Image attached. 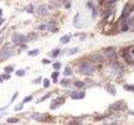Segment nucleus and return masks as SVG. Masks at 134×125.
<instances>
[{
  "label": "nucleus",
  "mask_w": 134,
  "mask_h": 125,
  "mask_svg": "<svg viewBox=\"0 0 134 125\" xmlns=\"http://www.w3.org/2000/svg\"><path fill=\"white\" fill-rule=\"evenodd\" d=\"M79 71H80V73H83V75L89 76L95 71V66L90 62H83V63L79 64Z\"/></svg>",
  "instance_id": "1"
},
{
  "label": "nucleus",
  "mask_w": 134,
  "mask_h": 125,
  "mask_svg": "<svg viewBox=\"0 0 134 125\" xmlns=\"http://www.w3.org/2000/svg\"><path fill=\"white\" fill-rule=\"evenodd\" d=\"M13 54H14V49H13V47L10 45V44L4 45L3 49H1V52H0V57H1V58H9Z\"/></svg>",
  "instance_id": "2"
},
{
  "label": "nucleus",
  "mask_w": 134,
  "mask_h": 125,
  "mask_svg": "<svg viewBox=\"0 0 134 125\" xmlns=\"http://www.w3.org/2000/svg\"><path fill=\"white\" fill-rule=\"evenodd\" d=\"M12 40H13L14 44H17V45H23V44L27 41V38L25 35H22V34H14Z\"/></svg>",
  "instance_id": "3"
},
{
  "label": "nucleus",
  "mask_w": 134,
  "mask_h": 125,
  "mask_svg": "<svg viewBox=\"0 0 134 125\" xmlns=\"http://www.w3.org/2000/svg\"><path fill=\"white\" fill-rule=\"evenodd\" d=\"M36 13L39 14V16H45V14H48V6L47 5H39L38 9H36Z\"/></svg>",
  "instance_id": "4"
},
{
  "label": "nucleus",
  "mask_w": 134,
  "mask_h": 125,
  "mask_svg": "<svg viewBox=\"0 0 134 125\" xmlns=\"http://www.w3.org/2000/svg\"><path fill=\"white\" fill-rule=\"evenodd\" d=\"M65 102V98H57V99H54L53 102H52V105H50V108L52 110H56L57 107H59L62 103Z\"/></svg>",
  "instance_id": "5"
},
{
  "label": "nucleus",
  "mask_w": 134,
  "mask_h": 125,
  "mask_svg": "<svg viewBox=\"0 0 134 125\" xmlns=\"http://www.w3.org/2000/svg\"><path fill=\"white\" fill-rule=\"evenodd\" d=\"M129 8H130V5L126 4L125 8H124V12H123V14H121V19H125V18L129 17Z\"/></svg>",
  "instance_id": "6"
},
{
  "label": "nucleus",
  "mask_w": 134,
  "mask_h": 125,
  "mask_svg": "<svg viewBox=\"0 0 134 125\" xmlns=\"http://www.w3.org/2000/svg\"><path fill=\"white\" fill-rule=\"evenodd\" d=\"M84 97H85V93H84V92H80V93H72V95H71V98H72V99H77V98L83 99Z\"/></svg>",
  "instance_id": "7"
},
{
  "label": "nucleus",
  "mask_w": 134,
  "mask_h": 125,
  "mask_svg": "<svg viewBox=\"0 0 134 125\" xmlns=\"http://www.w3.org/2000/svg\"><path fill=\"white\" fill-rule=\"evenodd\" d=\"M44 115H41V114H34L31 117L34 120H39V121H43V120H45V117H43Z\"/></svg>",
  "instance_id": "8"
},
{
  "label": "nucleus",
  "mask_w": 134,
  "mask_h": 125,
  "mask_svg": "<svg viewBox=\"0 0 134 125\" xmlns=\"http://www.w3.org/2000/svg\"><path fill=\"white\" fill-rule=\"evenodd\" d=\"M47 28L49 31H56V22H49V23H47Z\"/></svg>",
  "instance_id": "9"
},
{
  "label": "nucleus",
  "mask_w": 134,
  "mask_h": 125,
  "mask_svg": "<svg viewBox=\"0 0 134 125\" xmlns=\"http://www.w3.org/2000/svg\"><path fill=\"white\" fill-rule=\"evenodd\" d=\"M107 92H110L112 95H115V94H116V89H115V86H114V85H108V86H107Z\"/></svg>",
  "instance_id": "10"
},
{
  "label": "nucleus",
  "mask_w": 134,
  "mask_h": 125,
  "mask_svg": "<svg viewBox=\"0 0 134 125\" xmlns=\"http://www.w3.org/2000/svg\"><path fill=\"white\" fill-rule=\"evenodd\" d=\"M70 39H71V38H70L68 35H65V36H62V38H61V43H62V44H67V43L70 41Z\"/></svg>",
  "instance_id": "11"
},
{
  "label": "nucleus",
  "mask_w": 134,
  "mask_h": 125,
  "mask_svg": "<svg viewBox=\"0 0 134 125\" xmlns=\"http://www.w3.org/2000/svg\"><path fill=\"white\" fill-rule=\"evenodd\" d=\"M38 54H39V49H34V50H30L28 52V56H31V57H35Z\"/></svg>",
  "instance_id": "12"
},
{
  "label": "nucleus",
  "mask_w": 134,
  "mask_h": 125,
  "mask_svg": "<svg viewBox=\"0 0 134 125\" xmlns=\"http://www.w3.org/2000/svg\"><path fill=\"white\" fill-rule=\"evenodd\" d=\"M26 12H27V13H34V5L30 4L27 8H26Z\"/></svg>",
  "instance_id": "13"
},
{
  "label": "nucleus",
  "mask_w": 134,
  "mask_h": 125,
  "mask_svg": "<svg viewBox=\"0 0 134 125\" xmlns=\"http://www.w3.org/2000/svg\"><path fill=\"white\" fill-rule=\"evenodd\" d=\"M59 53H61V50H59V49H54L53 52L50 53V56H52V57H57V56H58Z\"/></svg>",
  "instance_id": "14"
},
{
  "label": "nucleus",
  "mask_w": 134,
  "mask_h": 125,
  "mask_svg": "<svg viewBox=\"0 0 134 125\" xmlns=\"http://www.w3.org/2000/svg\"><path fill=\"white\" fill-rule=\"evenodd\" d=\"M72 73V70H71V67H66V70H65V75L66 76H70Z\"/></svg>",
  "instance_id": "15"
},
{
  "label": "nucleus",
  "mask_w": 134,
  "mask_h": 125,
  "mask_svg": "<svg viewBox=\"0 0 134 125\" xmlns=\"http://www.w3.org/2000/svg\"><path fill=\"white\" fill-rule=\"evenodd\" d=\"M61 84H62L63 86H68V84H70V80H68V79H63L62 81H61Z\"/></svg>",
  "instance_id": "16"
},
{
  "label": "nucleus",
  "mask_w": 134,
  "mask_h": 125,
  "mask_svg": "<svg viewBox=\"0 0 134 125\" xmlns=\"http://www.w3.org/2000/svg\"><path fill=\"white\" fill-rule=\"evenodd\" d=\"M43 83H44V85H43L44 88H48V86L50 85V80H49V79H44Z\"/></svg>",
  "instance_id": "17"
},
{
  "label": "nucleus",
  "mask_w": 134,
  "mask_h": 125,
  "mask_svg": "<svg viewBox=\"0 0 134 125\" xmlns=\"http://www.w3.org/2000/svg\"><path fill=\"white\" fill-rule=\"evenodd\" d=\"M77 52H79V48H72V49L68 50V54H75V53H77Z\"/></svg>",
  "instance_id": "18"
},
{
  "label": "nucleus",
  "mask_w": 134,
  "mask_h": 125,
  "mask_svg": "<svg viewBox=\"0 0 134 125\" xmlns=\"http://www.w3.org/2000/svg\"><path fill=\"white\" fill-rule=\"evenodd\" d=\"M17 121H18L17 117H9V119H8V123H9V124H12V123H17Z\"/></svg>",
  "instance_id": "19"
},
{
  "label": "nucleus",
  "mask_w": 134,
  "mask_h": 125,
  "mask_svg": "<svg viewBox=\"0 0 134 125\" xmlns=\"http://www.w3.org/2000/svg\"><path fill=\"white\" fill-rule=\"evenodd\" d=\"M53 67H54V70H59V68H61V63H59V62L53 63Z\"/></svg>",
  "instance_id": "20"
},
{
  "label": "nucleus",
  "mask_w": 134,
  "mask_h": 125,
  "mask_svg": "<svg viewBox=\"0 0 134 125\" xmlns=\"http://www.w3.org/2000/svg\"><path fill=\"white\" fill-rule=\"evenodd\" d=\"M75 86H76V88H83V86H84V83H83V81H76V83H75Z\"/></svg>",
  "instance_id": "21"
},
{
  "label": "nucleus",
  "mask_w": 134,
  "mask_h": 125,
  "mask_svg": "<svg viewBox=\"0 0 134 125\" xmlns=\"http://www.w3.org/2000/svg\"><path fill=\"white\" fill-rule=\"evenodd\" d=\"M4 70H5V72H8V73H9V72H12V71H13V67H12V66H6V67H5Z\"/></svg>",
  "instance_id": "22"
},
{
  "label": "nucleus",
  "mask_w": 134,
  "mask_h": 125,
  "mask_svg": "<svg viewBox=\"0 0 134 125\" xmlns=\"http://www.w3.org/2000/svg\"><path fill=\"white\" fill-rule=\"evenodd\" d=\"M25 75V70H18L17 71V76H23Z\"/></svg>",
  "instance_id": "23"
},
{
  "label": "nucleus",
  "mask_w": 134,
  "mask_h": 125,
  "mask_svg": "<svg viewBox=\"0 0 134 125\" xmlns=\"http://www.w3.org/2000/svg\"><path fill=\"white\" fill-rule=\"evenodd\" d=\"M58 75H59L58 72H53V75H52V77H53V80H54L56 83H57V77H58Z\"/></svg>",
  "instance_id": "24"
},
{
  "label": "nucleus",
  "mask_w": 134,
  "mask_h": 125,
  "mask_svg": "<svg viewBox=\"0 0 134 125\" xmlns=\"http://www.w3.org/2000/svg\"><path fill=\"white\" fill-rule=\"evenodd\" d=\"M22 108H23V105H18V106L14 107V110H16V111H21Z\"/></svg>",
  "instance_id": "25"
},
{
  "label": "nucleus",
  "mask_w": 134,
  "mask_h": 125,
  "mask_svg": "<svg viewBox=\"0 0 134 125\" xmlns=\"http://www.w3.org/2000/svg\"><path fill=\"white\" fill-rule=\"evenodd\" d=\"M30 101H32V95H28V97H26V98L23 99L25 103H26V102H30Z\"/></svg>",
  "instance_id": "26"
},
{
  "label": "nucleus",
  "mask_w": 134,
  "mask_h": 125,
  "mask_svg": "<svg viewBox=\"0 0 134 125\" xmlns=\"http://www.w3.org/2000/svg\"><path fill=\"white\" fill-rule=\"evenodd\" d=\"M40 81H41V77H38V79H35V80H34L32 83H34V84H39Z\"/></svg>",
  "instance_id": "27"
},
{
  "label": "nucleus",
  "mask_w": 134,
  "mask_h": 125,
  "mask_svg": "<svg viewBox=\"0 0 134 125\" xmlns=\"http://www.w3.org/2000/svg\"><path fill=\"white\" fill-rule=\"evenodd\" d=\"M9 77H10V75H8V73H6V75H3V76H1V80H5V79L8 80Z\"/></svg>",
  "instance_id": "28"
},
{
  "label": "nucleus",
  "mask_w": 134,
  "mask_h": 125,
  "mask_svg": "<svg viewBox=\"0 0 134 125\" xmlns=\"http://www.w3.org/2000/svg\"><path fill=\"white\" fill-rule=\"evenodd\" d=\"M38 28H39V30H44V28H47V25H40Z\"/></svg>",
  "instance_id": "29"
},
{
  "label": "nucleus",
  "mask_w": 134,
  "mask_h": 125,
  "mask_svg": "<svg viewBox=\"0 0 134 125\" xmlns=\"http://www.w3.org/2000/svg\"><path fill=\"white\" fill-rule=\"evenodd\" d=\"M17 95H18V92H16V93L13 94V98H12V102H13L14 99H16V98H17Z\"/></svg>",
  "instance_id": "30"
},
{
  "label": "nucleus",
  "mask_w": 134,
  "mask_h": 125,
  "mask_svg": "<svg viewBox=\"0 0 134 125\" xmlns=\"http://www.w3.org/2000/svg\"><path fill=\"white\" fill-rule=\"evenodd\" d=\"M125 89H126V90H130V89L134 90V86H125Z\"/></svg>",
  "instance_id": "31"
},
{
  "label": "nucleus",
  "mask_w": 134,
  "mask_h": 125,
  "mask_svg": "<svg viewBox=\"0 0 134 125\" xmlns=\"http://www.w3.org/2000/svg\"><path fill=\"white\" fill-rule=\"evenodd\" d=\"M48 97H49V94H47V95H44V97H43V98H41V99H40V101H44V99H47V98H48Z\"/></svg>",
  "instance_id": "32"
},
{
  "label": "nucleus",
  "mask_w": 134,
  "mask_h": 125,
  "mask_svg": "<svg viewBox=\"0 0 134 125\" xmlns=\"http://www.w3.org/2000/svg\"><path fill=\"white\" fill-rule=\"evenodd\" d=\"M49 62H50L49 60H43V63H48L49 64Z\"/></svg>",
  "instance_id": "33"
},
{
  "label": "nucleus",
  "mask_w": 134,
  "mask_h": 125,
  "mask_svg": "<svg viewBox=\"0 0 134 125\" xmlns=\"http://www.w3.org/2000/svg\"><path fill=\"white\" fill-rule=\"evenodd\" d=\"M1 23H3V18H0V26H1Z\"/></svg>",
  "instance_id": "34"
},
{
  "label": "nucleus",
  "mask_w": 134,
  "mask_h": 125,
  "mask_svg": "<svg viewBox=\"0 0 134 125\" xmlns=\"http://www.w3.org/2000/svg\"><path fill=\"white\" fill-rule=\"evenodd\" d=\"M1 13H3V10H1V9H0V17H1Z\"/></svg>",
  "instance_id": "35"
},
{
  "label": "nucleus",
  "mask_w": 134,
  "mask_h": 125,
  "mask_svg": "<svg viewBox=\"0 0 134 125\" xmlns=\"http://www.w3.org/2000/svg\"><path fill=\"white\" fill-rule=\"evenodd\" d=\"M1 81H3V80H1V79H0V83H1Z\"/></svg>",
  "instance_id": "36"
}]
</instances>
